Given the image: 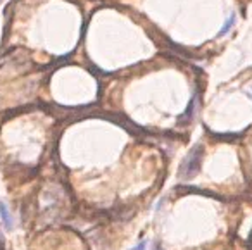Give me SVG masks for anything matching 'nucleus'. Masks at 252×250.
<instances>
[{
	"label": "nucleus",
	"instance_id": "1",
	"mask_svg": "<svg viewBox=\"0 0 252 250\" xmlns=\"http://www.w3.org/2000/svg\"><path fill=\"white\" fill-rule=\"evenodd\" d=\"M202 145H195L189 152V156L183 159V164L180 167V176L183 180H190V178L195 176V173L200 167V160H202Z\"/></svg>",
	"mask_w": 252,
	"mask_h": 250
},
{
	"label": "nucleus",
	"instance_id": "2",
	"mask_svg": "<svg viewBox=\"0 0 252 250\" xmlns=\"http://www.w3.org/2000/svg\"><path fill=\"white\" fill-rule=\"evenodd\" d=\"M0 216H2V221H4V226L7 229H11L12 226H14V221H12L11 212L7 211V205H5L2 200H0Z\"/></svg>",
	"mask_w": 252,
	"mask_h": 250
},
{
	"label": "nucleus",
	"instance_id": "3",
	"mask_svg": "<svg viewBox=\"0 0 252 250\" xmlns=\"http://www.w3.org/2000/svg\"><path fill=\"white\" fill-rule=\"evenodd\" d=\"M233 23H235V16H230V19H228V23H224V26L221 28V31H220V35H224V33L228 31V30L233 26Z\"/></svg>",
	"mask_w": 252,
	"mask_h": 250
},
{
	"label": "nucleus",
	"instance_id": "4",
	"mask_svg": "<svg viewBox=\"0 0 252 250\" xmlns=\"http://www.w3.org/2000/svg\"><path fill=\"white\" fill-rule=\"evenodd\" d=\"M145 247H147V242H140L137 247H133L131 250H145Z\"/></svg>",
	"mask_w": 252,
	"mask_h": 250
},
{
	"label": "nucleus",
	"instance_id": "5",
	"mask_svg": "<svg viewBox=\"0 0 252 250\" xmlns=\"http://www.w3.org/2000/svg\"><path fill=\"white\" fill-rule=\"evenodd\" d=\"M247 94H249V97H251V98H252V88H251V90H249V92H247Z\"/></svg>",
	"mask_w": 252,
	"mask_h": 250
}]
</instances>
